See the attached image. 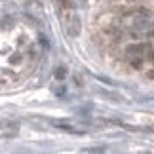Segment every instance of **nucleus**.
<instances>
[{
  "label": "nucleus",
  "mask_w": 154,
  "mask_h": 154,
  "mask_svg": "<svg viewBox=\"0 0 154 154\" xmlns=\"http://www.w3.org/2000/svg\"><path fill=\"white\" fill-rule=\"evenodd\" d=\"M149 51V46L146 44H131L126 48V53L129 57V65L133 69H141L143 67V59H145V53Z\"/></svg>",
  "instance_id": "1"
},
{
  "label": "nucleus",
  "mask_w": 154,
  "mask_h": 154,
  "mask_svg": "<svg viewBox=\"0 0 154 154\" xmlns=\"http://www.w3.org/2000/svg\"><path fill=\"white\" fill-rule=\"evenodd\" d=\"M19 133V124L14 120H0V137H15Z\"/></svg>",
  "instance_id": "2"
},
{
  "label": "nucleus",
  "mask_w": 154,
  "mask_h": 154,
  "mask_svg": "<svg viewBox=\"0 0 154 154\" xmlns=\"http://www.w3.org/2000/svg\"><path fill=\"white\" fill-rule=\"evenodd\" d=\"M65 76H67V69H65V67H59V69L55 70V78H57V80H63Z\"/></svg>",
  "instance_id": "3"
},
{
  "label": "nucleus",
  "mask_w": 154,
  "mask_h": 154,
  "mask_svg": "<svg viewBox=\"0 0 154 154\" xmlns=\"http://www.w3.org/2000/svg\"><path fill=\"white\" fill-rule=\"evenodd\" d=\"M146 57H149V59H150V61L154 63V51H150V53H149V51H146Z\"/></svg>",
  "instance_id": "4"
},
{
  "label": "nucleus",
  "mask_w": 154,
  "mask_h": 154,
  "mask_svg": "<svg viewBox=\"0 0 154 154\" xmlns=\"http://www.w3.org/2000/svg\"><path fill=\"white\" fill-rule=\"evenodd\" d=\"M146 76H149V78H154V70H150V72L146 74Z\"/></svg>",
  "instance_id": "5"
}]
</instances>
